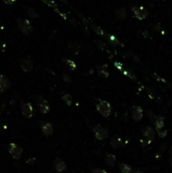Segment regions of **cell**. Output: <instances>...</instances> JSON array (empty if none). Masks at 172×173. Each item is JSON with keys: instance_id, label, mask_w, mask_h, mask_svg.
<instances>
[{"instance_id": "6da1fadb", "label": "cell", "mask_w": 172, "mask_h": 173, "mask_svg": "<svg viewBox=\"0 0 172 173\" xmlns=\"http://www.w3.org/2000/svg\"><path fill=\"white\" fill-rule=\"evenodd\" d=\"M96 110L104 117H108L112 111V107L107 100H100L96 105Z\"/></svg>"}, {"instance_id": "7a4b0ae2", "label": "cell", "mask_w": 172, "mask_h": 173, "mask_svg": "<svg viewBox=\"0 0 172 173\" xmlns=\"http://www.w3.org/2000/svg\"><path fill=\"white\" fill-rule=\"evenodd\" d=\"M93 132H94L95 138L100 141L105 140V139L108 138V135H109V129L100 124H97L94 127Z\"/></svg>"}, {"instance_id": "3957f363", "label": "cell", "mask_w": 172, "mask_h": 173, "mask_svg": "<svg viewBox=\"0 0 172 173\" xmlns=\"http://www.w3.org/2000/svg\"><path fill=\"white\" fill-rule=\"evenodd\" d=\"M17 25H18L19 29L20 30V32L23 34H29L30 32H31L33 31L31 23L26 19L18 17L17 18Z\"/></svg>"}, {"instance_id": "277c9868", "label": "cell", "mask_w": 172, "mask_h": 173, "mask_svg": "<svg viewBox=\"0 0 172 173\" xmlns=\"http://www.w3.org/2000/svg\"><path fill=\"white\" fill-rule=\"evenodd\" d=\"M36 102H37V107L39 111L42 112V114H47L50 111V106L47 100H45L41 95H37L36 98Z\"/></svg>"}, {"instance_id": "5b68a950", "label": "cell", "mask_w": 172, "mask_h": 173, "mask_svg": "<svg viewBox=\"0 0 172 173\" xmlns=\"http://www.w3.org/2000/svg\"><path fill=\"white\" fill-rule=\"evenodd\" d=\"M8 150L12 157L16 160H20L23 153V149L15 143H10L8 146Z\"/></svg>"}, {"instance_id": "8992f818", "label": "cell", "mask_w": 172, "mask_h": 173, "mask_svg": "<svg viewBox=\"0 0 172 173\" xmlns=\"http://www.w3.org/2000/svg\"><path fill=\"white\" fill-rule=\"evenodd\" d=\"M132 10L134 14V16L139 21H143L149 15L148 10L143 6H134L132 8Z\"/></svg>"}, {"instance_id": "52a82bcc", "label": "cell", "mask_w": 172, "mask_h": 173, "mask_svg": "<svg viewBox=\"0 0 172 173\" xmlns=\"http://www.w3.org/2000/svg\"><path fill=\"white\" fill-rule=\"evenodd\" d=\"M21 111L23 116L26 118H31L33 116L34 109L30 102H22L21 103Z\"/></svg>"}, {"instance_id": "ba28073f", "label": "cell", "mask_w": 172, "mask_h": 173, "mask_svg": "<svg viewBox=\"0 0 172 173\" xmlns=\"http://www.w3.org/2000/svg\"><path fill=\"white\" fill-rule=\"evenodd\" d=\"M40 127L42 129L43 134L46 137H50L53 133V127L52 123L47 121H41L40 122Z\"/></svg>"}, {"instance_id": "9c48e42d", "label": "cell", "mask_w": 172, "mask_h": 173, "mask_svg": "<svg viewBox=\"0 0 172 173\" xmlns=\"http://www.w3.org/2000/svg\"><path fill=\"white\" fill-rule=\"evenodd\" d=\"M143 141L145 142L146 144L151 143L154 139V138H155V134H154V129L152 128H150V127H147L146 128L143 130Z\"/></svg>"}, {"instance_id": "30bf717a", "label": "cell", "mask_w": 172, "mask_h": 173, "mask_svg": "<svg viewBox=\"0 0 172 173\" xmlns=\"http://www.w3.org/2000/svg\"><path fill=\"white\" fill-rule=\"evenodd\" d=\"M33 60L31 58H26L21 59L20 62V65L21 68L23 69V71H25L26 73H30L31 72L33 69Z\"/></svg>"}, {"instance_id": "8fae6325", "label": "cell", "mask_w": 172, "mask_h": 173, "mask_svg": "<svg viewBox=\"0 0 172 173\" xmlns=\"http://www.w3.org/2000/svg\"><path fill=\"white\" fill-rule=\"evenodd\" d=\"M132 118L135 122H138L142 119L143 116V110L141 106H133L132 110Z\"/></svg>"}, {"instance_id": "7c38bea8", "label": "cell", "mask_w": 172, "mask_h": 173, "mask_svg": "<svg viewBox=\"0 0 172 173\" xmlns=\"http://www.w3.org/2000/svg\"><path fill=\"white\" fill-rule=\"evenodd\" d=\"M54 166L55 169L57 171V173H62L63 172L65 171L66 169V163L63 161L62 159H59V158H56L55 161H54Z\"/></svg>"}, {"instance_id": "4fadbf2b", "label": "cell", "mask_w": 172, "mask_h": 173, "mask_svg": "<svg viewBox=\"0 0 172 173\" xmlns=\"http://www.w3.org/2000/svg\"><path fill=\"white\" fill-rule=\"evenodd\" d=\"M0 85L5 90L10 89L11 86V83L10 81V79H8L6 76H4V74H0Z\"/></svg>"}, {"instance_id": "5bb4252c", "label": "cell", "mask_w": 172, "mask_h": 173, "mask_svg": "<svg viewBox=\"0 0 172 173\" xmlns=\"http://www.w3.org/2000/svg\"><path fill=\"white\" fill-rule=\"evenodd\" d=\"M105 37L108 38L109 42H111V44L115 45V46H121V47H124V44L121 42L119 39H117L116 37H114V36H112V35H109V34H107V33H106Z\"/></svg>"}, {"instance_id": "9a60e30c", "label": "cell", "mask_w": 172, "mask_h": 173, "mask_svg": "<svg viewBox=\"0 0 172 173\" xmlns=\"http://www.w3.org/2000/svg\"><path fill=\"white\" fill-rule=\"evenodd\" d=\"M111 144L115 149H118L121 146V139L119 136H117V135L112 137L111 140Z\"/></svg>"}, {"instance_id": "2e32d148", "label": "cell", "mask_w": 172, "mask_h": 173, "mask_svg": "<svg viewBox=\"0 0 172 173\" xmlns=\"http://www.w3.org/2000/svg\"><path fill=\"white\" fill-rule=\"evenodd\" d=\"M63 63L66 64L67 68H68L69 70H71V71L75 70L76 68H77L76 63H74L73 60H70V59H68V58H63Z\"/></svg>"}, {"instance_id": "e0dca14e", "label": "cell", "mask_w": 172, "mask_h": 173, "mask_svg": "<svg viewBox=\"0 0 172 173\" xmlns=\"http://www.w3.org/2000/svg\"><path fill=\"white\" fill-rule=\"evenodd\" d=\"M164 123H165V117L162 116L157 117L156 120L154 121V125L156 127V129H161L164 127Z\"/></svg>"}, {"instance_id": "ac0fdd59", "label": "cell", "mask_w": 172, "mask_h": 173, "mask_svg": "<svg viewBox=\"0 0 172 173\" xmlns=\"http://www.w3.org/2000/svg\"><path fill=\"white\" fill-rule=\"evenodd\" d=\"M119 170H120V173H132L133 172L132 168L127 164L119 165Z\"/></svg>"}, {"instance_id": "d6986e66", "label": "cell", "mask_w": 172, "mask_h": 173, "mask_svg": "<svg viewBox=\"0 0 172 173\" xmlns=\"http://www.w3.org/2000/svg\"><path fill=\"white\" fill-rule=\"evenodd\" d=\"M105 163L109 166H113L116 163V156L112 154H109L105 157Z\"/></svg>"}, {"instance_id": "ffe728a7", "label": "cell", "mask_w": 172, "mask_h": 173, "mask_svg": "<svg viewBox=\"0 0 172 173\" xmlns=\"http://www.w3.org/2000/svg\"><path fill=\"white\" fill-rule=\"evenodd\" d=\"M116 15L121 20H124L127 17V10H126L125 8H123V7L120 8V9L116 10Z\"/></svg>"}, {"instance_id": "44dd1931", "label": "cell", "mask_w": 172, "mask_h": 173, "mask_svg": "<svg viewBox=\"0 0 172 173\" xmlns=\"http://www.w3.org/2000/svg\"><path fill=\"white\" fill-rule=\"evenodd\" d=\"M68 47L71 49V51H72L74 54H78V53H79L80 47H79V45L77 44L76 42H71L69 44H68Z\"/></svg>"}, {"instance_id": "7402d4cb", "label": "cell", "mask_w": 172, "mask_h": 173, "mask_svg": "<svg viewBox=\"0 0 172 173\" xmlns=\"http://www.w3.org/2000/svg\"><path fill=\"white\" fill-rule=\"evenodd\" d=\"M106 68H107V65H104V66L100 67V68H99V70H98L99 75L102 76V77H105V78L108 77L110 73H109V72L106 70Z\"/></svg>"}, {"instance_id": "603a6c76", "label": "cell", "mask_w": 172, "mask_h": 173, "mask_svg": "<svg viewBox=\"0 0 172 173\" xmlns=\"http://www.w3.org/2000/svg\"><path fill=\"white\" fill-rule=\"evenodd\" d=\"M92 29L94 30V32L98 35H100V36H105L106 35V32H105L104 30L102 28H100L99 26H96V25H92L91 26Z\"/></svg>"}, {"instance_id": "cb8c5ba5", "label": "cell", "mask_w": 172, "mask_h": 173, "mask_svg": "<svg viewBox=\"0 0 172 173\" xmlns=\"http://www.w3.org/2000/svg\"><path fill=\"white\" fill-rule=\"evenodd\" d=\"M63 101L68 106H71L73 104V98L72 96L69 94H64L63 95Z\"/></svg>"}, {"instance_id": "d4e9b609", "label": "cell", "mask_w": 172, "mask_h": 173, "mask_svg": "<svg viewBox=\"0 0 172 173\" xmlns=\"http://www.w3.org/2000/svg\"><path fill=\"white\" fill-rule=\"evenodd\" d=\"M46 4L49 6V7H51L52 9H57V4L53 1V0H42Z\"/></svg>"}, {"instance_id": "484cf974", "label": "cell", "mask_w": 172, "mask_h": 173, "mask_svg": "<svg viewBox=\"0 0 172 173\" xmlns=\"http://www.w3.org/2000/svg\"><path fill=\"white\" fill-rule=\"evenodd\" d=\"M27 14H28V15L30 16V17H31V18H37V16H38L37 11L35 10L34 9H31V8L28 9Z\"/></svg>"}, {"instance_id": "4316f807", "label": "cell", "mask_w": 172, "mask_h": 173, "mask_svg": "<svg viewBox=\"0 0 172 173\" xmlns=\"http://www.w3.org/2000/svg\"><path fill=\"white\" fill-rule=\"evenodd\" d=\"M92 172L93 173H107L106 171H105L103 169H100V168H94L92 170Z\"/></svg>"}, {"instance_id": "83f0119b", "label": "cell", "mask_w": 172, "mask_h": 173, "mask_svg": "<svg viewBox=\"0 0 172 173\" xmlns=\"http://www.w3.org/2000/svg\"><path fill=\"white\" fill-rule=\"evenodd\" d=\"M63 80L65 82H70L71 81V77L68 74H63Z\"/></svg>"}, {"instance_id": "f1b7e54d", "label": "cell", "mask_w": 172, "mask_h": 173, "mask_svg": "<svg viewBox=\"0 0 172 173\" xmlns=\"http://www.w3.org/2000/svg\"><path fill=\"white\" fill-rule=\"evenodd\" d=\"M6 4H9V5H12L13 4H15L16 2V0H3Z\"/></svg>"}, {"instance_id": "f546056e", "label": "cell", "mask_w": 172, "mask_h": 173, "mask_svg": "<svg viewBox=\"0 0 172 173\" xmlns=\"http://www.w3.org/2000/svg\"><path fill=\"white\" fill-rule=\"evenodd\" d=\"M5 48V44L0 42V51H4Z\"/></svg>"}, {"instance_id": "4dcf8cb0", "label": "cell", "mask_w": 172, "mask_h": 173, "mask_svg": "<svg viewBox=\"0 0 172 173\" xmlns=\"http://www.w3.org/2000/svg\"><path fill=\"white\" fill-rule=\"evenodd\" d=\"M4 91H5V89H4V88H3V87H2V86L0 85V95L2 94L3 92H4Z\"/></svg>"}, {"instance_id": "1f68e13d", "label": "cell", "mask_w": 172, "mask_h": 173, "mask_svg": "<svg viewBox=\"0 0 172 173\" xmlns=\"http://www.w3.org/2000/svg\"><path fill=\"white\" fill-rule=\"evenodd\" d=\"M132 173H143V172L140 171V170H136V171H133Z\"/></svg>"}]
</instances>
